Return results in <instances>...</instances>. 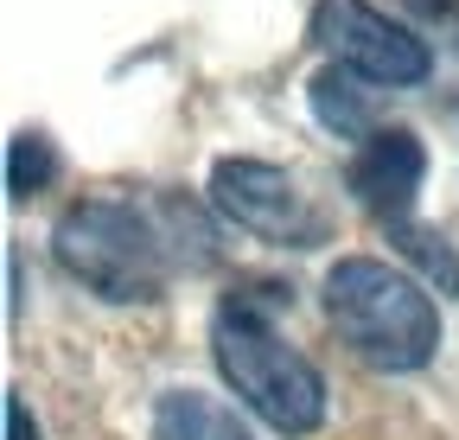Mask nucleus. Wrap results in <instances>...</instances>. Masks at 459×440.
I'll return each mask as SVG.
<instances>
[{
    "mask_svg": "<svg viewBox=\"0 0 459 440\" xmlns=\"http://www.w3.org/2000/svg\"><path fill=\"white\" fill-rule=\"evenodd\" d=\"M281 300H287V294L268 288V281H255L249 294H230V300L217 306V319H211V351H217L223 383H230V390H237L268 427H281V434H313V427L325 421V383H319V370L268 325V313H274Z\"/></svg>",
    "mask_w": 459,
    "mask_h": 440,
    "instance_id": "1",
    "label": "nucleus"
},
{
    "mask_svg": "<svg viewBox=\"0 0 459 440\" xmlns=\"http://www.w3.org/2000/svg\"><path fill=\"white\" fill-rule=\"evenodd\" d=\"M325 313L338 339L377 370H421L440 345V306L409 268L344 255L325 274Z\"/></svg>",
    "mask_w": 459,
    "mask_h": 440,
    "instance_id": "2",
    "label": "nucleus"
},
{
    "mask_svg": "<svg viewBox=\"0 0 459 440\" xmlns=\"http://www.w3.org/2000/svg\"><path fill=\"white\" fill-rule=\"evenodd\" d=\"M51 249L65 274L102 300H160L166 288V224L122 198H83L57 217Z\"/></svg>",
    "mask_w": 459,
    "mask_h": 440,
    "instance_id": "3",
    "label": "nucleus"
},
{
    "mask_svg": "<svg viewBox=\"0 0 459 440\" xmlns=\"http://www.w3.org/2000/svg\"><path fill=\"white\" fill-rule=\"evenodd\" d=\"M211 204L230 217L237 230L281 243V249H313L325 243V217L300 192L294 173L268 167V160H217L211 167Z\"/></svg>",
    "mask_w": 459,
    "mask_h": 440,
    "instance_id": "4",
    "label": "nucleus"
},
{
    "mask_svg": "<svg viewBox=\"0 0 459 440\" xmlns=\"http://www.w3.org/2000/svg\"><path fill=\"white\" fill-rule=\"evenodd\" d=\"M313 39L332 51V65L358 71L364 83H421L428 77V39L395 26L389 13L364 7V0H319L313 7Z\"/></svg>",
    "mask_w": 459,
    "mask_h": 440,
    "instance_id": "5",
    "label": "nucleus"
},
{
    "mask_svg": "<svg viewBox=\"0 0 459 440\" xmlns=\"http://www.w3.org/2000/svg\"><path fill=\"white\" fill-rule=\"evenodd\" d=\"M421 173H428L421 141H415L409 128H377L370 141H358L344 185H351V198H358L370 217H383L389 230H402V224H409V211H415Z\"/></svg>",
    "mask_w": 459,
    "mask_h": 440,
    "instance_id": "6",
    "label": "nucleus"
},
{
    "mask_svg": "<svg viewBox=\"0 0 459 440\" xmlns=\"http://www.w3.org/2000/svg\"><path fill=\"white\" fill-rule=\"evenodd\" d=\"M153 440H255V434L204 390H166L153 402Z\"/></svg>",
    "mask_w": 459,
    "mask_h": 440,
    "instance_id": "7",
    "label": "nucleus"
},
{
    "mask_svg": "<svg viewBox=\"0 0 459 440\" xmlns=\"http://www.w3.org/2000/svg\"><path fill=\"white\" fill-rule=\"evenodd\" d=\"M307 96H313V116H319L332 134H344V141H370V134H377L370 90H364V77H358V71L325 65V71L307 83Z\"/></svg>",
    "mask_w": 459,
    "mask_h": 440,
    "instance_id": "8",
    "label": "nucleus"
},
{
    "mask_svg": "<svg viewBox=\"0 0 459 440\" xmlns=\"http://www.w3.org/2000/svg\"><path fill=\"white\" fill-rule=\"evenodd\" d=\"M57 147L45 141V134H20L13 141V153H7V192L13 198H32V192H45L51 179H57Z\"/></svg>",
    "mask_w": 459,
    "mask_h": 440,
    "instance_id": "9",
    "label": "nucleus"
},
{
    "mask_svg": "<svg viewBox=\"0 0 459 440\" xmlns=\"http://www.w3.org/2000/svg\"><path fill=\"white\" fill-rule=\"evenodd\" d=\"M395 243L409 249V255H415V262H421V268L434 274V281L459 288V255H453V249H446L440 237H428V230H415V224H402V230H395Z\"/></svg>",
    "mask_w": 459,
    "mask_h": 440,
    "instance_id": "10",
    "label": "nucleus"
},
{
    "mask_svg": "<svg viewBox=\"0 0 459 440\" xmlns=\"http://www.w3.org/2000/svg\"><path fill=\"white\" fill-rule=\"evenodd\" d=\"M7 440H39V427H26V402L7 396Z\"/></svg>",
    "mask_w": 459,
    "mask_h": 440,
    "instance_id": "11",
    "label": "nucleus"
}]
</instances>
